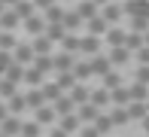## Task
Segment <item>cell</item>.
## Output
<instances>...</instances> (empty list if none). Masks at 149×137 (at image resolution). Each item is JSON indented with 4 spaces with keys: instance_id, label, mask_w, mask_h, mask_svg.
I'll list each match as a JSON object with an SVG mask.
<instances>
[{
    "instance_id": "obj_1",
    "label": "cell",
    "mask_w": 149,
    "mask_h": 137,
    "mask_svg": "<svg viewBox=\"0 0 149 137\" xmlns=\"http://www.w3.org/2000/svg\"><path fill=\"white\" fill-rule=\"evenodd\" d=\"M88 67H91V76H100V79H104L107 73H113V64H110V58H107L104 52L88 58Z\"/></svg>"
},
{
    "instance_id": "obj_2",
    "label": "cell",
    "mask_w": 149,
    "mask_h": 137,
    "mask_svg": "<svg viewBox=\"0 0 149 137\" xmlns=\"http://www.w3.org/2000/svg\"><path fill=\"white\" fill-rule=\"evenodd\" d=\"M33 58H37V55H33L31 43H18L15 49H12V61H15V64H22V67H31Z\"/></svg>"
},
{
    "instance_id": "obj_3",
    "label": "cell",
    "mask_w": 149,
    "mask_h": 137,
    "mask_svg": "<svg viewBox=\"0 0 149 137\" xmlns=\"http://www.w3.org/2000/svg\"><path fill=\"white\" fill-rule=\"evenodd\" d=\"M122 15H125V12H122V3H100V18L110 27H116V22Z\"/></svg>"
},
{
    "instance_id": "obj_4",
    "label": "cell",
    "mask_w": 149,
    "mask_h": 137,
    "mask_svg": "<svg viewBox=\"0 0 149 137\" xmlns=\"http://www.w3.org/2000/svg\"><path fill=\"white\" fill-rule=\"evenodd\" d=\"M52 64H55V73H70V70H73V64H76V55L55 52V55H52Z\"/></svg>"
},
{
    "instance_id": "obj_5",
    "label": "cell",
    "mask_w": 149,
    "mask_h": 137,
    "mask_svg": "<svg viewBox=\"0 0 149 137\" xmlns=\"http://www.w3.org/2000/svg\"><path fill=\"white\" fill-rule=\"evenodd\" d=\"M67 98H70L73 101V107H85V104H88V101H91V88H85V85H73L70 88V92H67Z\"/></svg>"
},
{
    "instance_id": "obj_6",
    "label": "cell",
    "mask_w": 149,
    "mask_h": 137,
    "mask_svg": "<svg viewBox=\"0 0 149 137\" xmlns=\"http://www.w3.org/2000/svg\"><path fill=\"white\" fill-rule=\"evenodd\" d=\"M100 43H104V40L88 37V34H85L82 43H79V55H85V58H94V55H100Z\"/></svg>"
},
{
    "instance_id": "obj_7",
    "label": "cell",
    "mask_w": 149,
    "mask_h": 137,
    "mask_svg": "<svg viewBox=\"0 0 149 137\" xmlns=\"http://www.w3.org/2000/svg\"><path fill=\"white\" fill-rule=\"evenodd\" d=\"M58 128H61L67 137H70V134H79L82 122H79V116H76V113H73V116H61V119H58Z\"/></svg>"
},
{
    "instance_id": "obj_8",
    "label": "cell",
    "mask_w": 149,
    "mask_h": 137,
    "mask_svg": "<svg viewBox=\"0 0 149 137\" xmlns=\"http://www.w3.org/2000/svg\"><path fill=\"white\" fill-rule=\"evenodd\" d=\"M73 9H76V15L82 18V22H91V18L100 15V3H76Z\"/></svg>"
},
{
    "instance_id": "obj_9",
    "label": "cell",
    "mask_w": 149,
    "mask_h": 137,
    "mask_svg": "<svg viewBox=\"0 0 149 137\" xmlns=\"http://www.w3.org/2000/svg\"><path fill=\"white\" fill-rule=\"evenodd\" d=\"M24 104H28V110L37 113V110L46 107V98H43V92H40V88H28V92H24Z\"/></svg>"
},
{
    "instance_id": "obj_10",
    "label": "cell",
    "mask_w": 149,
    "mask_h": 137,
    "mask_svg": "<svg viewBox=\"0 0 149 137\" xmlns=\"http://www.w3.org/2000/svg\"><path fill=\"white\" fill-rule=\"evenodd\" d=\"M0 134L3 137H22V119L9 116L6 122H0Z\"/></svg>"
},
{
    "instance_id": "obj_11",
    "label": "cell",
    "mask_w": 149,
    "mask_h": 137,
    "mask_svg": "<svg viewBox=\"0 0 149 137\" xmlns=\"http://www.w3.org/2000/svg\"><path fill=\"white\" fill-rule=\"evenodd\" d=\"M91 107H97L100 113H104L107 107H113L110 104V92H107V88H91V101H88Z\"/></svg>"
},
{
    "instance_id": "obj_12",
    "label": "cell",
    "mask_w": 149,
    "mask_h": 137,
    "mask_svg": "<svg viewBox=\"0 0 149 137\" xmlns=\"http://www.w3.org/2000/svg\"><path fill=\"white\" fill-rule=\"evenodd\" d=\"M125 37H128V31H122V27H110L104 40H107L110 49H122V46H125Z\"/></svg>"
},
{
    "instance_id": "obj_13",
    "label": "cell",
    "mask_w": 149,
    "mask_h": 137,
    "mask_svg": "<svg viewBox=\"0 0 149 137\" xmlns=\"http://www.w3.org/2000/svg\"><path fill=\"white\" fill-rule=\"evenodd\" d=\"M61 24H64L67 34H76L79 27H82V18L76 15V9H64V18H61Z\"/></svg>"
},
{
    "instance_id": "obj_14",
    "label": "cell",
    "mask_w": 149,
    "mask_h": 137,
    "mask_svg": "<svg viewBox=\"0 0 149 137\" xmlns=\"http://www.w3.org/2000/svg\"><path fill=\"white\" fill-rule=\"evenodd\" d=\"M24 31H28L33 40L43 37V34H46V22H43V15H31L28 22H24Z\"/></svg>"
},
{
    "instance_id": "obj_15",
    "label": "cell",
    "mask_w": 149,
    "mask_h": 137,
    "mask_svg": "<svg viewBox=\"0 0 149 137\" xmlns=\"http://www.w3.org/2000/svg\"><path fill=\"white\" fill-rule=\"evenodd\" d=\"M85 27H88V37H97V40H104L107 37V31H110V24L104 22V18H91V22H85Z\"/></svg>"
},
{
    "instance_id": "obj_16",
    "label": "cell",
    "mask_w": 149,
    "mask_h": 137,
    "mask_svg": "<svg viewBox=\"0 0 149 137\" xmlns=\"http://www.w3.org/2000/svg\"><path fill=\"white\" fill-rule=\"evenodd\" d=\"M6 110H9V116H15V119H18V116L28 110V104H24V94H22V92H18V94H12V98L6 101Z\"/></svg>"
},
{
    "instance_id": "obj_17",
    "label": "cell",
    "mask_w": 149,
    "mask_h": 137,
    "mask_svg": "<svg viewBox=\"0 0 149 137\" xmlns=\"http://www.w3.org/2000/svg\"><path fill=\"white\" fill-rule=\"evenodd\" d=\"M107 58H110L113 70H116V67H122V64H128V61H131V52L122 46V49H110V52H107Z\"/></svg>"
},
{
    "instance_id": "obj_18",
    "label": "cell",
    "mask_w": 149,
    "mask_h": 137,
    "mask_svg": "<svg viewBox=\"0 0 149 137\" xmlns=\"http://www.w3.org/2000/svg\"><path fill=\"white\" fill-rule=\"evenodd\" d=\"M52 110H55L58 119H61V116H73V113H76V107H73V101L67 98V94H64V98H58L55 104H52Z\"/></svg>"
},
{
    "instance_id": "obj_19",
    "label": "cell",
    "mask_w": 149,
    "mask_h": 137,
    "mask_svg": "<svg viewBox=\"0 0 149 137\" xmlns=\"http://www.w3.org/2000/svg\"><path fill=\"white\" fill-rule=\"evenodd\" d=\"M79 43H82V37H79V34H67V37L61 40V52H67V55H79Z\"/></svg>"
},
{
    "instance_id": "obj_20",
    "label": "cell",
    "mask_w": 149,
    "mask_h": 137,
    "mask_svg": "<svg viewBox=\"0 0 149 137\" xmlns=\"http://www.w3.org/2000/svg\"><path fill=\"white\" fill-rule=\"evenodd\" d=\"M9 9L15 12L22 22H28L31 15H37V3H9Z\"/></svg>"
},
{
    "instance_id": "obj_21",
    "label": "cell",
    "mask_w": 149,
    "mask_h": 137,
    "mask_svg": "<svg viewBox=\"0 0 149 137\" xmlns=\"http://www.w3.org/2000/svg\"><path fill=\"white\" fill-rule=\"evenodd\" d=\"M31 49H33L37 58H49V55H52V43L46 37H37V40H31Z\"/></svg>"
},
{
    "instance_id": "obj_22",
    "label": "cell",
    "mask_w": 149,
    "mask_h": 137,
    "mask_svg": "<svg viewBox=\"0 0 149 137\" xmlns=\"http://www.w3.org/2000/svg\"><path fill=\"white\" fill-rule=\"evenodd\" d=\"M76 116H79V122H82V125H94V119L100 116V110H97V107H91V104H85V107H79V110H76Z\"/></svg>"
},
{
    "instance_id": "obj_23",
    "label": "cell",
    "mask_w": 149,
    "mask_h": 137,
    "mask_svg": "<svg viewBox=\"0 0 149 137\" xmlns=\"http://www.w3.org/2000/svg\"><path fill=\"white\" fill-rule=\"evenodd\" d=\"M22 82H28L31 88H43V85H46V76H43L40 70H33V67H24V79H22Z\"/></svg>"
},
{
    "instance_id": "obj_24",
    "label": "cell",
    "mask_w": 149,
    "mask_h": 137,
    "mask_svg": "<svg viewBox=\"0 0 149 137\" xmlns=\"http://www.w3.org/2000/svg\"><path fill=\"white\" fill-rule=\"evenodd\" d=\"M55 119H58V116H55V110H52L49 104H46L43 110H37V113H33V122H37L40 128H43V125H52Z\"/></svg>"
},
{
    "instance_id": "obj_25",
    "label": "cell",
    "mask_w": 149,
    "mask_h": 137,
    "mask_svg": "<svg viewBox=\"0 0 149 137\" xmlns=\"http://www.w3.org/2000/svg\"><path fill=\"white\" fill-rule=\"evenodd\" d=\"M73 79L79 82V85H85V79L91 76V67H88V61H76V64H73Z\"/></svg>"
},
{
    "instance_id": "obj_26",
    "label": "cell",
    "mask_w": 149,
    "mask_h": 137,
    "mask_svg": "<svg viewBox=\"0 0 149 137\" xmlns=\"http://www.w3.org/2000/svg\"><path fill=\"white\" fill-rule=\"evenodd\" d=\"M128 94H131V104H146V101H149V88L146 85H137V82L128 85Z\"/></svg>"
},
{
    "instance_id": "obj_27",
    "label": "cell",
    "mask_w": 149,
    "mask_h": 137,
    "mask_svg": "<svg viewBox=\"0 0 149 137\" xmlns=\"http://www.w3.org/2000/svg\"><path fill=\"white\" fill-rule=\"evenodd\" d=\"M43 37L55 46V43H61V40L67 37V31H64V24H46V34H43Z\"/></svg>"
},
{
    "instance_id": "obj_28",
    "label": "cell",
    "mask_w": 149,
    "mask_h": 137,
    "mask_svg": "<svg viewBox=\"0 0 149 137\" xmlns=\"http://www.w3.org/2000/svg\"><path fill=\"white\" fill-rule=\"evenodd\" d=\"M110 104H113V107H128V104H131L128 85H122V88H116V92H110Z\"/></svg>"
},
{
    "instance_id": "obj_29",
    "label": "cell",
    "mask_w": 149,
    "mask_h": 137,
    "mask_svg": "<svg viewBox=\"0 0 149 137\" xmlns=\"http://www.w3.org/2000/svg\"><path fill=\"white\" fill-rule=\"evenodd\" d=\"M107 116H110L113 128H119V125H128V122H131V119H128V110H125V107H110V113H107Z\"/></svg>"
},
{
    "instance_id": "obj_30",
    "label": "cell",
    "mask_w": 149,
    "mask_h": 137,
    "mask_svg": "<svg viewBox=\"0 0 149 137\" xmlns=\"http://www.w3.org/2000/svg\"><path fill=\"white\" fill-rule=\"evenodd\" d=\"M40 92H43V98H46V104H49V107H52V104H55V101H58V98H64V92H61V88L55 85V82H46V85H43V88H40Z\"/></svg>"
},
{
    "instance_id": "obj_31",
    "label": "cell",
    "mask_w": 149,
    "mask_h": 137,
    "mask_svg": "<svg viewBox=\"0 0 149 137\" xmlns=\"http://www.w3.org/2000/svg\"><path fill=\"white\" fill-rule=\"evenodd\" d=\"M18 22H22V18H18L12 9H6L3 15H0V31H9V34H12V31L18 27Z\"/></svg>"
},
{
    "instance_id": "obj_32",
    "label": "cell",
    "mask_w": 149,
    "mask_h": 137,
    "mask_svg": "<svg viewBox=\"0 0 149 137\" xmlns=\"http://www.w3.org/2000/svg\"><path fill=\"white\" fill-rule=\"evenodd\" d=\"M55 85H58V88H61V92H64V94H67V92H70V88H73V85H79V82H76V79H73V73H55Z\"/></svg>"
},
{
    "instance_id": "obj_33",
    "label": "cell",
    "mask_w": 149,
    "mask_h": 137,
    "mask_svg": "<svg viewBox=\"0 0 149 137\" xmlns=\"http://www.w3.org/2000/svg\"><path fill=\"white\" fill-rule=\"evenodd\" d=\"M91 128H94L100 137H104V134H110V131H113V122H110V116H107V113H100L97 119H94V125H91Z\"/></svg>"
},
{
    "instance_id": "obj_34",
    "label": "cell",
    "mask_w": 149,
    "mask_h": 137,
    "mask_svg": "<svg viewBox=\"0 0 149 137\" xmlns=\"http://www.w3.org/2000/svg\"><path fill=\"white\" fill-rule=\"evenodd\" d=\"M15 46H18L15 34H9V31H0V52H12Z\"/></svg>"
},
{
    "instance_id": "obj_35",
    "label": "cell",
    "mask_w": 149,
    "mask_h": 137,
    "mask_svg": "<svg viewBox=\"0 0 149 137\" xmlns=\"http://www.w3.org/2000/svg\"><path fill=\"white\" fill-rule=\"evenodd\" d=\"M3 79H9V82H12V85H18V82H22V79H24V67H22V64H12V67H9V70H6V73H3Z\"/></svg>"
},
{
    "instance_id": "obj_36",
    "label": "cell",
    "mask_w": 149,
    "mask_h": 137,
    "mask_svg": "<svg viewBox=\"0 0 149 137\" xmlns=\"http://www.w3.org/2000/svg\"><path fill=\"white\" fill-rule=\"evenodd\" d=\"M100 88H107V92H116V88H122V76H119L116 70H113V73H107L104 82H100Z\"/></svg>"
},
{
    "instance_id": "obj_37",
    "label": "cell",
    "mask_w": 149,
    "mask_h": 137,
    "mask_svg": "<svg viewBox=\"0 0 149 137\" xmlns=\"http://www.w3.org/2000/svg\"><path fill=\"white\" fill-rule=\"evenodd\" d=\"M31 67H33V70H40L43 76L55 70V64H52V55H49V58H33V64H31Z\"/></svg>"
},
{
    "instance_id": "obj_38",
    "label": "cell",
    "mask_w": 149,
    "mask_h": 137,
    "mask_svg": "<svg viewBox=\"0 0 149 137\" xmlns=\"http://www.w3.org/2000/svg\"><path fill=\"white\" fill-rule=\"evenodd\" d=\"M128 119H137V122H143L146 119V104H128Z\"/></svg>"
},
{
    "instance_id": "obj_39",
    "label": "cell",
    "mask_w": 149,
    "mask_h": 137,
    "mask_svg": "<svg viewBox=\"0 0 149 137\" xmlns=\"http://www.w3.org/2000/svg\"><path fill=\"white\" fill-rule=\"evenodd\" d=\"M40 134H43V128L37 122H22V137H40Z\"/></svg>"
},
{
    "instance_id": "obj_40",
    "label": "cell",
    "mask_w": 149,
    "mask_h": 137,
    "mask_svg": "<svg viewBox=\"0 0 149 137\" xmlns=\"http://www.w3.org/2000/svg\"><path fill=\"white\" fill-rule=\"evenodd\" d=\"M12 94H18V85H12L9 79H0V98H6V101H9Z\"/></svg>"
},
{
    "instance_id": "obj_41",
    "label": "cell",
    "mask_w": 149,
    "mask_h": 137,
    "mask_svg": "<svg viewBox=\"0 0 149 137\" xmlns=\"http://www.w3.org/2000/svg\"><path fill=\"white\" fill-rule=\"evenodd\" d=\"M146 31H149V18H131V34H140V37H143Z\"/></svg>"
},
{
    "instance_id": "obj_42",
    "label": "cell",
    "mask_w": 149,
    "mask_h": 137,
    "mask_svg": "<svg viewBox=\"0 0 149 137\" xmlns=\"http://www.w3.org/2000/svg\"><path fill=\"white\" fill-rule=\"evenodd\" d=\"M134 82L149 88V67H137V73H134Z\"/></svg>"
},
{
    "instance_id": "obj_43",
    "label": "cell",
    "mask_w": 149,
    "mask_h": 137,
    "mask_svg": "<svg viewBox=\"0 0 149 137\" xmlns=\"http://www.w3.org/2000/svg\"><path fill=\"white\" fill-rule=\"evenodd\" d=\"M12 64H15V61H12V52H0V76H3Z\"/></svg>"
},
{
    "instance_id": "obj_44",
    "label": "cell",
    "mask_w": 149,
    "mask_h": 137,
    "mask_svg": "<svg viewBox=\"0 0 149 137\" xmlns=\"http://www.w3.org/2000/svg\"><path fill=\"white\" fill-rule=\"evenodd\" d=\"M134 58H137V64H140V67H149V49H146V46H143L137 55H134Z\"/></svg>"
},
{
    "instance_id": "obj_45",
    "label": "cell",
    "mask_w": 149,
    "mask_h": 137,
    "mask_svg": "<svg viewBox=\"0 0 149 137\" xmlns=\"http://www.w3.org/2000/svg\"><path fill=\"white\" fill-rule=\"evenodd\" d=\"M79 137H100V134L94 131L91 125H82V128H79Z\"/></svg>"
},
{
    "instance_id": "obj_46",
    "label": "cell",
    "mask_w": 149,
    "mask_h": 137,
    "mask_svg": "<svg viewBox=\"0 0 149 137\" xmlns=\"http://www.w3.org/2000/svg\"><path fill=\"white\" fill-rule=\"evenodd\" d=\"M9 119V110H6V104H0V122H6Z\"/></svg>"
},
{
    "instance_id": "obj_47",
    "label": "cell",
    "mask_w": 149,
    "mask_h": 137,
    "mask_svg": "<svg viewBox=\"0 0 149 137\" xmlns=\"http://www.w3.org/2000/svg\"><path fill=\"white\" fill-rule=\"evenodd\" d=\"M49 137H67V134H64V131H61V128L55 125V128H52V131H49Z\"/></svg>"
},
{
    "instance_id": "obj_48",
    "label": "cell",
    "mask_w": 149,
    "mask_h": 137,
    "mask_svg": "<svg viewBox=\"0 0 149 137\" xmlns=\"http://www.w3.org/2000/svg\"><path fill=\"white\" fill-rule=\"evenodd\" d=\"M143 131L149 134V113H146V119H143Z\"/></svg>"
},
{
    "instance_id": "obj_49",
    "label": "cell",
    "mask_w": 149,
    "mask_h": 137,
    "mask_svg": "<svg viewBox=\"0 0 149 137\" xmlns=\"http://www.w3.org/2000/svg\"><path fill=\"white\" fill-rule=\"evenodd\" d=\"M6 9H9V3H3V0H0V15H3Z\"/></svg>"
},
{
    "instance_id": "obj_50",
    "label": "cell",
    "mask_w": 149,
    "mask_h": 137,
    "mask_svg": "<svg viewBox=\"0 0 149 137\" xmlns=\"http://www.w3.org/2000/svg\"><path fill=\"white\" fill-rule=\"evenodd\" d=\"M143 46H146V49H149V31L143 34Z\"/></svg>"
},
{
    "instance_id": "obj_51",
    "label": "cell",
    "mask_w": 149,
    "mask_h": 137,
    "mask_svg": "<svg viewBox=\"0 0 149 137\" xmlns=\"http://www.w3.org/2000/svg\"><path fill=\"white\" fill-rule=\"evenodd\" d=\"M146 113H149V101H146Z\"/></svg>"
},
{
    "instance_id": "obj_52",
    "label": "cell",
    "mask_w": 149,
    "mask_h": 137,
    "mask_svg": "<svg viewBox=\"0 0 149 137\" xmlns=\"http://www.w3.org/2000/svg\"><path fill=\"white\" fill-rule=\"evenodd\" d=\"M0 137H3V134H0Z\"/></svg>"
},
{
    "instance_id": "obj_53",
    "label": "cell",
    "mask_w": 149,
    "mask_h": 137,
    "mask_svg": "<svg viewBox=\"0 0 149 137\" xmlns=\"http://www.w3.org/2000/svg\"><path fill=\"white\" fill-rule=\"evenodd\" d=\"M0 79H3V76H0Z\"/></svg>"
},
{
    "instance_id": "obj_54",
    "label": "cell",
    "mask_w": 149,
    "mask_h": 137,
    "mask_svg": "<svg viewBox=\"0 0 149 137\" xmlns=\"http://www.w3.org/2000/svg\"><path fill=\"white\" fill-rule=\"evenodd\" d=\"M146 137H149V134H146Z\"/></svg>"
}]
</instances>
